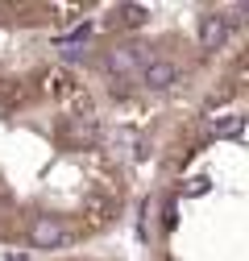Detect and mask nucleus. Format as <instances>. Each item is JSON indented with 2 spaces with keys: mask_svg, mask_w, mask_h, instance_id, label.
<instances>
[{
  "mask_svg": "<svg viewBox=\"0 0 249 261\" xmlns=\"http://www.w3.org/2000/svg\"><path fill=\"white\" fill-rule=\"evenodd\" d=\"M150 21V9L145 5H120L116 13H112V25H120V29H137V25H145Z\"/></svg>",
  "mask_w": 249,
  "mask_h": 261,
  "instance_id": "obj_4",
  "label": "nucleus"
},
{
  "mask_svg": "<svg viewBox=\"0 0 249 261\" xmlns=\"http://www.w3.org/2000/svg\"><path fill=\"white\" fill-rule=\"evenodd\" d=\"M46 91L67 95V91H71V75H67V71H50V75H46Z\"/></svg>",
  "mask_w": 249,
  "mask_h": 261,
  "instance_id": "obj_7",
  "label": "nucleus"
},
{
  "mask_svg": "<svg viewBox=\"0 0 249 261\" xmlns=\"http://www.w3.org/2000/svg\"><path fill=\"white\" fill-rule=\"evenodd\" d=\"M67 241H71V228L58 216H38L34 224H29V245L34 249H62Z\"/></svg>",
  "mask_w": 249,
  "mask_h": 261,
  "instance_id": "obj_1",
  "label": "nucleus"
},
{
  "mask_svg": "<svg viewBox=\"0 0 249 261\" xmlns=\"http://www.w3.org/2000/svg\"><path fill=\"white\" fill-rule=\"evenodd\" d=\"M208 128H212V137H233V141H237V137L245 133V116H241V112H225L220 120H212Z\"/></svg>",
  "mask_w": 249,
  "mask_h": 261,
  "instance_id": "obj_5",
  "label": "nucleus"
},
{
  "mask_svg": "<svg viewBox=\"0 0 249 261\" xmlns=\"http://www.w3.org/2000/svg\"><path fill=\"white\" fill-rule=\"evenodd\" d=\"M175 79H179V67H175V62H166V58H150L145 67H141V83L154 87V91H166Z\"/></svg>",
  "mask_w": 249,
  "mask_h": 261,
  "instance_id": "obj_3",
  "label": "nucleus"
},
{
  "mask_svg": "<svg viewBox=\"0 0 249 261\" xmlns=\"http://www.w3.org/2000/svg\"><path fill=\"white\" fill-rule=\"evenodd\" d=\"M229 29H233V17L229 13H204L200 17V50H220L229 42Z\"/></svg>",
  "mask_w": 249,
  "mask_h": 261,
  "instance_id": "obj_2",
  "label": "nucleus"
},
{
  "mask_svg": "<svg viewBox=\"0 0 249 261\" xmlns=\"http://www.w3.org/2000/svg\"><path fill=\"white\" fill-rule=\"evenodd\" d=\"M141 46H129V50H116L112 58H108V67L116 71V75H124V71H133L137 67V62H141V54H137ZM141 67H145V62H141Z\"/></svg>",
  "mask_w": 249,
  "mask_h": 261,
  "instance_id": "obj_6",
  "label": "nucleus"
},
{
  "mask_svg": "<svg viewBox=\"0 0 249 261\" xmlns=\"http://www.w3.org/2000/svg\"><path fill=\"white\" fill-rule=\"evenodd\" d=\"M204 191H208V178H195V182H191V191H187V195H204Z\"/></svg>",
  "mask_w": 249,
  "mask_h": 261,
  "instance_id": "obj_8",
  "label": "nucleus"
}]
</instances>
